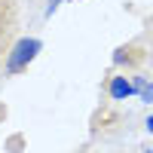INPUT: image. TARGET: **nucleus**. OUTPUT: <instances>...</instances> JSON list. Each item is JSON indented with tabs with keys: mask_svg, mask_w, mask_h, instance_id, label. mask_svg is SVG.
<instances>
[{
	"mask_svg": "<svg viewBox=\"0 0 153 153\" xmlns=\"http://www.w3.org/2000/svg\"><path fill=\"white\" fill-rule=\"evenodd\" d=\"M132 86H135V95H141V101L153 104V83H147V76L135 74V76H132Z\"/></svg>",
	"mask_w": 153,
	"mask_h": 153,
	"instance_id": "obj_3",
	"label": "nucleus"
},
{
	"mask_svg": "<svg viewBox=\"0 0 153 153\" xmlns=\"http://www.w3.org/2000/svg\"><path fill=\"white\" fill-rule=\"evenodd\" d=\"M147 132L153 135V117H147Z\"/></svg>",
	"mask_w": 153,
	"mask_h": 153,
	"instance_id": "obj_4",
	"label": "nucleus"
},
{
	"mask_svg": "<svg viewBox=\"0 0 153 153\" xmlns=\"http://www.w3.org/2000/svg\"><path fill=\"white\" fill-rule=\"evenodd\" d=\"M40 52V40H22L12 52L6 55V74H19V71H25V65Z\"/></svg>",
	"mask_w": 153,
	"mask_h": 153,
	"instance_id": "obj_1",
	"label": "nucleus"
},
{
	"mask_svg": "<svg viewBox=\"0 0 153 153\" xmlns=\"http://www.w3.org/2000/svg\"><path fill=\"white\" fill-rule=\"evenodd\" d=\"M144 153H153V147H150V150H144Z\"/></svg>",
	"mask_w": 153,
	"mask_h": 153,
	"instance_id": "obj_5",
	"label": "nucleus"
},
{
	"mask_svg": "<svg viewBox=\"0 0 153 153\" xmlns=\"http://www.w3.org/2000/svg\"><path fill=\"white\" fill-rule=\"evenodd\" d=\"M107 95H110L113 101H126V98L135 95V86H132L129 76L117 74V76H110V83H107Z\"/></svg>",
	"mask_w": 153,
	"mask_h": 153,
	"instance_id": "obj_2",
	"label": "nucleus"
}]
</instances>
